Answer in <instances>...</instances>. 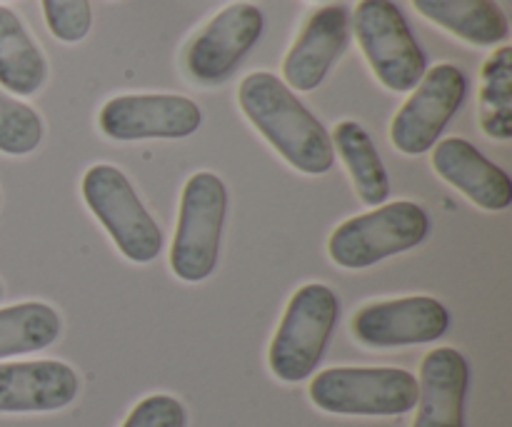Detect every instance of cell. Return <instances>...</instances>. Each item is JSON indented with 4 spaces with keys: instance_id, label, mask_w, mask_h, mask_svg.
Listing matches in <instances>:
<instances>
[{
    "instance_id": "52a82bcc",
    "label": "cell",
    "mask_w": 512,
    "mask_h": 427,
    "mask_svg": "<svg viewBox=\"0 0 512 427\" xmlns=\"http://www.w3.org/2000/svg\"><path fill=\"white\" fill-rule=\"evenodd\" d=\"M353 35L378 83L393 93H410L428 70V58L393 0H358Z\"/></svg>"
},
{
    "instance_id": "2e32d148",
    "label": "cell",
    "mask_w": 512,
    "mask_h": 427,
    "mask_svg": "<svg viewBox=\"0 0 512 427\" xmlns=\"http://www.w3.org/2000/svg\"><path fill=\"white\" fill-rule=\"evenodd\" d=\"M413 8L425 20L478 48L505 45L510 38L508 15L495 0H413Z\"/></svg>"
},
{
    "instance_id": "9c48e42d",
    "label": "cell",
    "mask_w": 512,
    "mask_h": 427,
    "mask_svg": "<svg viewBox=\"0 0 512 427\" xmlns=\"http://www.w3.org/2000/svg\"><path fill=\"white\" fill-rule=\"evenodd\" d=\"M203 123L198 103L185 95L140 93L110 98L98 113V128L115 143L183 140Z\"/></svg>"
},
{
    "instance_id": "d4e9b609",
    "label": "cell",
    "mask_w": 512,
    "mask_h": 427,
    "mask_svg": "<svg viewBox=\"0 0 512 427\" xmlns=\"http://www.w3.org/2000/svg\"><path fill=\"white\" fill-rule=\"evenodd\" d=\"M318 3H333V0H318Z\"/></svg>"
},
{
    "instance_id": "e0dca14e",
    "label": "cell",
    "mask_w": 512,
    "mask_h": 427,
    "mask_svg": "<svg viewBox=\"0 0 512 427\" xmlns=\"http://www.w3.org/2000/svg\"><path fill=\"white\" fill-rule=\"evenodd\" d=\"M48 80V60L38 48L23 20L0 5V88L28 98Z\"/></svg>"
},
{
    "instance_id": "7a4b0ae2",
    "label": "cell",
    "mask_w": 512,
    "mask_h": 427,
    "mask_svg": "<svg viewBox=\"0 0 512 427\" xmlns=\"http://www.w3.org/2000/svg\"><path fill=\"white\" fill-rule=\"evenodd\" d=\"M340 318V300L323 283H305L285 305L268 348V368L280 383L313 378Z\"/></svg>"
},
{
    "instance_id": "484cf974",
    "label": "cell",
    "mask_w": 512,
    "mask_h": 427,
    "mask_svg": "<svg viewBox=\"0 0 512 427\" xmlns=\"http://www.w3.org/2000/svg\"><path fill=\"white\" fill-rule=\"evenodd\" d=\"M503 3H505V5H510V3H512V0H503Z\"/></svg>"
},
{
    "instance_id": "277c9868",
    "label": "cell",
    "mask_w": 512,
    "mask_h": 427,
    "mask_svg": "<svg viewBox=\"0 0 512 427\" xmlns=\"http://www.w3.org/2000/svg\"><path fill=\"white\" fill-rule=\"evenodd\" d=\"M428 235L430 218L423 205L393 200L343 220L328 238V255L338 268L365 270L418 248Z\"/></svg>"
},
{
    "instance_id": "ba28073f",
    "label": "cell",
    "mask_w": 512,
    "mask_h": 427,
    "mask_svg": "<svg viewBox=\"0 0 512 427\" xmlns=\"http://www.w3.org/2000/svg\"><path fill=\"white\" fill-rule=\"evenodd\" d=\"M465 95L468 78L458 65L438 63L425 70L390 123L393 148L403 155L430 153L455 113L463 108Z\"/></svg>"
},
{
    "instance_id": "603a6c76",
    "label": "cell",
    "mask_w": 512,
    "mask_h": 427,
    "mask_svg": "<svg viewBox=\"0 0 512 427\" xmlns=\"http://www.w3.org/2000/svg\"><path fill=\"white\" fill-rule=\"evenodd\" d=\"M188 413L173 395L155 393L140 400L120 427H185Z\"/></svg>"
},
{
    "instance_id": "ac0fdd59",
    "label": "cell",
    "mask_w": 512,
    "mask_h": 427,
    "mask_svg": "<svg viewBox=\"0 0 512 427\" xmlns=\"http://www.w3.org/2000/svg\"><path fill=\"white\" fill-rule=\"evenodd\" d=\"M333 150L343 160L360 203L378 208L390 200V175L380 160L368 130L355 120H340L333 128Z\"/></svg>"
},
{
    "instance_id": "7402d4cb",
    "label": "cell",
    "mask_w": 512,
    "mask_h": 427,
    "mask_svg": "<svg viewBox=\"0 0 512 427\" xmlns=\"http://www.w3.org/2000/svg\"><path fill=\"white\" fill-rule=\"evenodd\" d=\"M43 18L55 40L75 45L88 38L93 28V8L90 0H40Z\"/></svg>"
},
{
    "instance_id": "ffe728a7",
    "label": "cell",
    "mask_w": 512,
    "mask_h": 427,
    "mask_svg": "<svg viewBox=\"0 0 512 427\" xmlns=\"http://www.w3.org/2000/svg\"><path fill=\"white\" fill-rule=\"evenodd\" d=\"M480 130L490 140H512V48L500 45L480 68Z\"/></svg>"
},
{
    "instance_id": "9a60e30c",
    "label": "cell",
    "mask_w": 512,
    "mask_h": 427,
    "mask_svg": "<svg viewBox=\"0 0 512 427\" xmlns=\"http://www.w3.org/2000/svg\"><path fill=\"white\" fill-rule=\"evenodd\" d=\"M470 365L455 348H435L420 363L413 427H465Z\"/></svg>"
},
{
    "instance_id": "cb8c5ba5",
    "label": "cell",
    "mask_w": 512,
    "mask_h": 427,
    "mask_svg": "<svg viewBox=\"0 0 512 427\" xmlns=\"http://www.w3.org/2000/svg\"><path fill=\"white\" fill-rule=\"evenodd\" d=\"M0 300H3V285H0Z\"/></svg>"
},
{
    "instance_id": "7c38bea8",
    "label": "cell",
    "mask_w": 512,
    "mask_h": 427,
    "mask_svg": "<svg viewBox=\"0 0 512 427\" xmlns=\"http://www.w3.org/2000/svg\"><path fill=\"white\" fill-rule=\"evenodd\" d=\"M350 40V13L330 3L315 10L283 60V83L298 93L320 88Z\"/></svg>"
},
{
    "instance_id": "d6986e66",
    "label": "cell",
    "mask_w": 512,
    "mask_h": 427,
    "mask_svg": "<svg viewBox=\"0 0 512 427\" xmlns=\"http://www.w3.org/2000/svg\"><path fill=\"white\" fill-rule=\"evenodd\" d=\"M58 310L30 300V303L0 308V360L40 353L60 338Z\"/></svg>"
},
{
    "instance_id": "44dd1931",
    "label": "cell",
    "mask_w": 512,
    "mask_h": 427,
    "mask_svg": "<svg viewBox=\"0 0 512 427\" xmlns=\"http://www.w3.org/2000/svg\"><path fill=\"white\" fill-rule=\"evenodd\" d=\"M43 140V120L30 105L0 90V153L30 155Z\"/></svg>"
},
{
    "instance_id": "8fae6325",
    "label": "cell",
    "mask_w": 512,
    "mask_h": 427,
    "mask_svg": "<svg viewBox=\"0 0 512 427\" xmlns=\"http://www.w3.org/2000/svg\"><path fill=\"white\" fill-rule=\"evenodd\" d=\"M263 28L265 15L255 3L238 0L225 5L188 45L185 68L190 78L200 85L225 83L255 48Z\"/></svg>"
},
{
    "instance_id": "5b68a950",
    "label": "cell",
    "mask_w": 512,
    "mask_h": 427,
    "mask_svg": "<svg viewBox=\"0 0 512 427\" xmlns=\"http://www.w3.org/2000/svg\"><path fill=\"white\" fill-rule=\"evenodd\" d=\"M310 403L345 418H400L415 410L418 378L403 368H328L310 380Z\"/></svg>"
},
{
    "instance_id": "30bf717a",
    "label": "cell",
    "mask_w": 512,
    "mask_h": 427,
    "mask_svg": "<svg viewBox=\"0 0 512 427\" xmlns=\"http://www.w3.org/2000/svg\"><path fill=\"white\" fill-rule=\"evenodd\" d=\"M453 325L450 310L430 295L380 300L360 308L350 320V333L363 348L390 350L428 345Z\"/></svg>"
},
{
    "instance_id": "3957f363",
    "label": "cell",
    "mask_w": 512,
    "mask_h": 427,
    "mask_svg": "<svg viewBox=\"0 0 512 427\" xmlns=\"http://www.w3.org/2000/svg\"><path fill=\"white\" fill-rule=\"evenodd\" d=\"M228 218V188L215 173L200 170L183 185L170 245V270L183 283H203L218 268Z\"/></svg>"
},
{
    "instance_id": "8992f818",
    "label": "cell",
    "mask_w": 512,
    "mask_h": 427,
    "mask_svg": "<svg viewBox=\"0 0 512 427\" xmlns=\"http://www.w3.org/2000/svg\"><path fill=\"white\" fill-rule=\"evenodd\" d=\"M80 193L125 260L145 265L158 258L165 243L163 230L123 170L108 163L90 165L80 180Z\"/></svg>"
},
{
    "instance_id": "5bb4252c",
    "label": "cell",
    "mask_w": 512,
    "mask_h": 427,
    "mask_svg": "<svg viewBox=\"0 0 512 427\" xmlns=\"http://www.w3.org/2000/svg\"><path fill=\"white\" fill-rule=\"evenodd\" d=\"M433 170L478 208L500 213L512 205V180L470 140L445 138L433 145Z\"/></svg>"
},
{
    "instance_id": "4fadbf2b",
    "label": "cell",
    "mask_w": 512,
    "mask_h": 427,
    "mask_svg": "<svg viewBox=\"0 0 512 427\" xmlns=\"http://www.w3.org/2000/svg\"><path fill=\"white\" fill-rule=\"evenodd\" d=\"M78 373L60 360L0 363V415L58 413L78 398Z\"/></svg>"
},
{
    "instance_id": "6da1fadb",
    "label": "cell",
    "mask_w": 512,
    "mask_h": 427,
    "mask_svg": "<svg viewBox=\"0 0 512 427\" xmlns=\"http://www.w3.org/2000/svg\"><path fill=\"white\" fill-rule=\"evenodd\" d=\"M238 105L275 153L303 175H325L335 165L330 133L298 100V95L268 70L245 75Z\"/></svg>"
}]
</instances>
